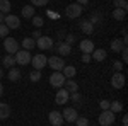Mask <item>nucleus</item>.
Returning a JSON list of instances; mask_svg holds the SVG:
<instances>
[{
    "label": "nucleus",
    "instance_id": "nucleus-10",
    "mask_svg": "<svg viewBox=\"0 0 128 126\" xmlns=\"http://www.w3.org/2000/svg\"><path fill=\"white\" fill-rule=\"evenodd\" d=\"M111 85L114 89H123L125 87V75L121 73V72H114V75L111 77Z\"/></svg>",
    "mask_w": 128,
    "mask_h": 126
},
{
    "label": "nucleus",
    "instance_id": "nucleus-19",
    "mask_svg": "<svg viewBox=\"0 0 128 126\" xmlns=\"http://www.w3.org/2000/svg\"><path fill=\"white\" fill-rule=\"evenodd\" d=\"M63 85H65L63 89H67L70 94H72V92H77V90H79V85H77V82H75V80H72V78H67Z\"/></svg>",
    "mask_w": 128,
    "mask_h": 126
},
{
    "label": "nucleus",
    "instance_id": "nucleus-34",
    "mask_svg": "<svg viewBox=\"0 0 128 126\" xmlns=\"http://www.w3.org/2000/svg\"><path fill=\"white\" fill-rule=\"evenodd\" d=\"M75 123H77V126H89V119L87 118H77Z\"/></svg>",
    "mask_w": 128,
    "mask_h": 126
},
{
    "label": "nucleus",
    "instance_id": "nucleus-27",
    "mask_svg": "<svg viewBox=\"0 0 128 126\" xmlns=\"http://www.w3.org/2000/svg\"><path fill=\"white\" fill-rule=\"evenodd\" d=\"M0 12L5 14V15L10 12V2L9 0H0Z\"/></svg>",
    "mask_w": 128,
    "mask_h": 126
},
{
    "label": "nucleus",
    "instance_id": "nucleus-32",
    "mask_svg": "<svg viewBox=\"0 0 128 126\" xmlns=\"http://www.w3.org/2000/svg\"><path fill=\"white\" fill-rule=\"evenodd\" d=\"M46 3H48V0H31L32 7H44Z\"/></svg>",
    "mask_w": 128,
    "mask_h": 126
},
{
    "label": "nucleus",
    "instance_id": "nucleus-42",
    "mask_svg": "<svg viewBox=\"0 0 128 126\" xmlns=\"http://www.w3.org/2000/svg\"><path fill=\"white\" fill-rule=\"evenodd\" d=\"M123 126H128V116H126V114L123 116Z\"/></svg>",
    "mask_w": 128,
    "mask_h": 126
},
{
    "label": "nucleus",
    "instance_id": "nucleus-24",
    "mask_svg": "<svg viewBox=\"0 0 128 126\" xmlns=\"http://www.w3.org/2000/svg\"><path fill=\"white\" fill-rule=\"evenodd\" d=\"M22 48L28 49V51L32 49V48H36V41H34L32 38H24L22 39Z\"/></svg>",
    "mask_w": 128,
    "mask_h": 126
},
{
    "label": "nucleus",
    "instance_id": "nucleus-20",
    "mask_svg": "<svg viewBox=\"0 0 128 126\" xmlns=\"http://www.w3.org/2000/svg\"><path fill=\"white\" fill-rule=\"evenodd\" d=\"M80 29H82V32H86V34H92L94 24H92L90 20H82V22H80Z\"/></svg>",
    "mask_w": 128,
    "mask_h": 126
},
{
    "label": "nucleus",
    "instance_id": "nucleus-2",
    "mask_svg": "<svg viewBox=\"0 0 128 126\" xmlns=\"http://www.w3.org/2000/svg\"><path fill=\"white\" fill-rule=\"evenodd\" d=\"M16 63H19V65H22V67H26V65H29L31 63V53L28 51V49H19L17 53H16Z\"/></svg>",
    "mask_w": 128,
    "mask_h": 126
},
{
    "label": "nucleus",
    "instance_id": "nucleus-46",
    "mask_svg": "<svg viewBox=\"0 0 128 126\" xmlns=\"http://www.w3.org/2000/svg\"><path fill=\"white\" fill-rule=\"evenodd\" d=\"M4 77V72H2V68H0V78Z\"/></svg>",
    "mask_w": 128,
    "mask_h": 126
},
{
    "label": "nucleus",
    "instance_id": "nucleus-7",
    "mask_svg": "<svg viewBox=\"0 0 128 126\" xmlns=\"http://www.w3.org/2000/svg\"><path fill=\"white\" fill-rule=\"evenodd\" d=\"M4 24L9 27V29H17L20 26V19L17 15H12V14H7L5 17H4Z\"/></svg>",
    "mask_w": 128,
    "mask_h": 126
},
{
    "label": "nucleus",
    "instance_id": "nucleus-13",
    "mask_svg": "<svg viewBox=\"0 0 128 126\" xmlns=\"http://www.w3.org/2000/svg\"><path fill=\"white\" fill-rule=\"evenodd\" d=\"M79 49L82 51V53H87V55H90L92 51H94V43L90 41V39H82L80 41V44H79Z\"/></svg>",
    "mask_w": 128,
    "mask_h": 126
},
{
    "label": "nucleus",
    "instance_id": "nucleus-37",
    "mask_svg": "<svg viewBox=\"0 0 128 126\" xmlns=\"http://www.w3.org/2000/svg\"><path fill=\"white\" fill-rule=\"evenodd\" d=\"M74 41H75V36H74V34H67V38H65V43H67V44H72Z\"/></svg>",
    "mask_w": 128,
    "mask_h": 126
},
{
    "label": "nucleus",
    "instance_id": "nucleus-44",
    "mask_svg": "<svg viewBox=\"0 0 128 126\" xmlns=\"http://www.w3.org/2000/svg\"><path fill=\"white\" fill-rule=\"evenodd\" d=\"M4 17H5V14H2V12H0V24H4Z\"/></svg>",
    "mask_w": 128,
    "mask_h": 126
},
{
    "label": "nucleus",
    "instance_id": "nucleus-3",
    "mask_svg": "<svg viewBox=\"0 0 128 126\" xmlns=\"http://www.w3.org/2000/svg\"><path fill=\"white\" fill-rule=\"evenodd\" d=\"M80 14H82V5H79V3H70L65 9V15L68 19H77V17H80Z\"/></svg>",
    "mask_w": 128,
    "mask_h": 126
},
{
    "label": "nucleus",
    "instance_id": "nucleus-39",
    "mask_svg": "<svg viewBox=\"0 0 128 126\" xmlns=\"http://www.w3.org/2000/svg\"><path fill=\"white\" fill-rule=\"evenodd\" d=\"M31 36H32V39H34V41H36L38 38H41V31H40V29H36L34 32H32V34H31Z\"/></svg>",
    "mask_w": 128,
    "mask_h": 126
},
{
    "label": "nucleus",
    "instance_id": "nucleus-22",
    "mask_svg": "<svg viewBox=\"0 0 128 126\" xmlns=\"http://www.w3.org/2000/svg\"><path fill=\"white\" fill-rule=\"evenodd\" d=\"M7 78H9L10 82H17V80H19L20 78V70L19 68H10L9 70V75H7Z\"/></svg>",
    "mask_w": 128,
    "mask_h": 126
},
{
    "label": "nucleus",
    "instance_id": "nucleus-14",
    "mask_svg": "<svg viewBox=\"0 0 128 126\" xmlns=\"http://www.w3.org/2000/svg\"><path fill=\"white\" fill-rule=\"evenodd\" d=\"M48 119H50V123H51L53 126H60L62 123H63V116H62V113H58V111H51Z\"/></svg>",
    "mask_w": 128,
    "mask_h": 126
},
{
    "label": "nucleus",
    "instance_id": "nucleus-35",
    "mask_svg": "<svg viewBox=\"0 0 128 126\" xmlns=\"http://www.w3.org/2000/svg\"><path fill=\"white\" fill-rule=\"evenodd\" d=\"M70 99H72L74 102H79L80 101V94L79 92H72V94H70Z\"/></svg>",
    "mask_w": 128,
    "mask_h": 126
},
{
    "label": "nucleus",
    "instance_id": "nucleus-25",
    "mask_svg": "<svg viewBox=\"0 0 128 126\" xmlns=\"http://www.w3.org/2000/svg\"><path fill=\"white\" fill-rule=\"evenodd\" d=\"M62 73L65 75V77H75V73H77V70H75V67H72V65H67V67H63V70H62Z\"/></svg>",
    "mask_w": 128,
    "mask_h": 126
},
{
    "label": "nucleus",
    "instance_id": "nucleus-28",
    "mask_svg": "<svg viewBox=\"0 0 128 126\" xmlns=\"http://www.w3.org/2000/svg\"><path fill=\"white\" fill-rule=\"evenodd\" d=\"M14 65H16V58H14L12 55H7V56L4 58V67L5 68H12Z\"/></svg>",
    "mask_w": 128,
    "mask_h": 126
},
{
    "label": "nucleus",
    "instance_id": "nucleus-33",
    "mask_svg": "<svg viewBox=\"0 0 128 126\" xmlns=\"http://www.w3.org/2000/svg\"><path fill=\"white\" fill-rule=\"evenodd\" d=\"M9 36V27L5 24H0V38H7Z\"/></svg>",
    "mask_w": 128,
    "mask_h": 126
},
{
    "label": "nucleus",
    "instance_id": "nucleus-38",
    "mask_svg": "<svg viewBox=\"0 0 128 126\" xmlns=\"http://www.w3.org/2000/svg\"><path fill=\"white\" fill-rule=\"evenodd\" d=\"M113 68H114V70H116V72H121V68H123V63H121V61H118V60H116V61H114V65H113Z\"/></svg>",
    "mask_w": 128,
    "mask_h": 126
},
{
    "label": "nucleus",
    "instance_id": "nucleus-41",
    "mask_svg": "<svg viewBox=\"0 0 128 126\" xmlns=\"http://www.w3.org/2000/svg\"><path fill=\"white\" fill-rule=\"evenodd\" d=\"M121 55H123V61H126V60H128V51H126V48L121 51Z\"/></svg>",
    "mask_w": 128,
    "mask_h": 126
},
{
    "label": "nucleus",
    "instance_id": "nucleus-43",
    "mask_svg": "<svg viewBox=\"0 0 128 126\" xmlns=\"http://www.w3.org/2000/svg\"><path fill=\"white\" fill-rule=\"evenodd\" d=\"M87 2H89V0H77V3H79V5H86Z\"/></svg>",
    "mask_w": 128,
    "mask_h": 126
},
{
    "label": "nucleus",
    "instance_id": "nucleus-30",
    "mask_svg": "<svg viewBox=\"0 0 128 126\" xmlns=\"http://www.w3.org/2000/svg\"><path fill=\"white\" fill-rule=\"evenodd\" d=\"M113 2H114V7H116V9H123V10L128 9V2L126 0H113Z\"/></svg>",
    "mask_w": 128,
    "mask_h": 126
},
{
    "label": "nucleus",
    "instance_id": "nucleus-31",
    "mask_svg": "<svg viewBox=\"0 0 128 126\" xmlns=\"http://www.w3.org/2000/svg\"><path fill=\"white\" fill-rule=\"evenodd\" d=\"M31 19H32V26H34V27L40 29L41 26H43V19H41L40 15H34V17H31Z\"/></svg>",
    "mask_w": 128,
    "mask_h": 126
},
{
    "label": "nucleus",
    "instance_id": "nucleus-11",
    "mask_svg": "<svg viewBox=\"0 0 128 126\" xmlns=\"http://www.w3.org/2000/svg\"><path fill=\"white\" fill-rule=\"evenodd\" d=\"M62 116H63V121H67V123H75V119L79 118L77 116V109H74V107H65Z\"/></svg>",
    "mask_w": 128,
    "mask_h": 126
},
{
    "label": "nucleus",
    "instance_id": "nucleus-40",
    "mask_svg": "<svg viewBox=\"0 0 128 126\" xmlns=\"http://www.w3.org/2000/svg\"><path fill=\"white\" fill-rule=\"evenodd\" d=\"M82 61H84V63H89V61H90V55L84 53V55H82Z\"/></svg>",
    "mask_w": 128,
    "mask_h": 126
},
{
    "label": "nucleus",
    "instance_id": "nucleus-1",
    "mask_svg": "<svg viewBox=\"0 0 128 126\" xmlns=\"http://www.w3.org/2000/svg\"><path fill=\"white\" fill-rule=\"evenodd\" d=\"M65 80H67V77H65L62 72H53V73L50 75V85L55 87V89H60V87H63Z\"/></svg>",
    "mask_w": 128,
    "mask_h": 126
},
{
    "label": "nucleus",
    "instance_id": "nucleus-8",
    "mask_svg": "<svg viewBox=\"0 0 128 126\" xmlns=\"http://www.w3.org/2000/svg\"><path fill=\"white\" fill-rule=\"evenodd\" d=\"M46 65L53 68L55 72H62L63 67H65V63H63V58H60V56H50V60L46 61Z\"/></svg>",
    "mask_w": 128,
    "mask_h": 126
},
{
    "label": "nucleus",
    "instance_id": "nucleus-29",
    "mask_svg": "<svg viewBox=\"0 0 128 126\" xmlns=\"http://www.w3.org/2000/svg\"><path fill=\"white\" fill-rule=\"evenodd\" d=\"M29 78H31V82H40L41 80V72L40 70H32L29 73Z\"/></svg>",
    "mask_w": 128,
    "mask_h": 126
},
{
    "label": "nucleus",
    "instance_id": "nucleus-17",
    "mask_svg": "<svg viewBox=\"0 0 128 126\" xmlns=\"http://www.w3.org/2000/svg\"><path fill=\"white\" fill-rule=\"evenodd\" d=\"M20 12H22V17H26V19H31V17L36 15V9H34L32 5H24V7L20 9Z\"/></svg>",
    "mask_w": 128,
    "mask_h": 126
},
{
    "label": "nucleus",
    "instance_id": "nucleus-18",
    "mask_svg": "<svg viewBox=\"0 0 128 126\" xmlns=\"http://www.w3.org/2000/svg\"><path fill=\"white\" fill-rule=\"evenodd\" d=\"M106 56H108L106 49H94V51H92V56H90V58L96 60V61H104V60H106Z\"/></svg>",
    "mask_w": 128,
    "mask_h": 126
},
{
    "label": "nucleus",
    "instance_id": "nucleus-36",
    "mask_svg": "<svg viewBox=\"0 0 128 126\" xmlns=\"http://www.w3.org/2000/svg\"><path fill=\"white\" fill-rule=\"evenodd\" d=\"M99 106H101L102 111H106V109H109V101H106V99H104V101H101V102H99Z\"/></svg>",
    "mask_w": 128,
    "mask_h": 126
},
{
    "label": "nucleus",
    "instance_id": "nucleus-5",
    "mask_svg": "<svg viewBox=\"0 0 128 126\" xmlns=\"http://www.w3.org/2000/svg\"><path fill=\"white\" fill-rule=\"evenodd\" d=\"M4 48L7 51V55H16V53L19 51V43L14 38H9V36H7L5 41H4Z\"/></svg>",
    "mask_w": 128,
    "mask_h": 126
},
{
    "label": "nucleus",
    "instance_id": "nucleus-45",
    "mask_svg": "<svg viewBox=\"0 0 128 126\" xmlns=\"http://www.w3.org/2000/svg\"><path fill=\"white\" fill-rule=\"evenodd\" d=\"M2 94H4V85L0 84V96H2Z\"/></svg>",
    "mask_w": 128,
    "mask_h": 126
},
{
    "label": "nucleus",
    "instance_id": "nucleus-16",
    "mask_svg": "<svg viewBox=\"0 0 128 126\" xmlns=\"http://www.w3.org/2000/svg\"><path fill=\"white\" fill-rule=\"evenodd\" d=\"M125 48H126V44H125L123 39H113V41H111V51L120 53V51H123Z\"/></svg>",
    "mask_w": 128,
    "mask_h": 126
},
{
    "label": "nucleus",
    "instance_id": "nucleus-23",
    "mask_svg": "<svg viewBox=\"0 0 128 126\" xmlns=\"http://www.w3.org/2000/svg\"><path fill=\"white\" fill-rule=\"evenodd\" d=\"M109 111H111V113H114V114L121 113V111H123V102H120V101L109 102Z\"/></svg>",
    "mask_w": 128,
    "mask_h": 126
},
{
    "label": "nucleus",
    "instance_id": "nucleus-4",
    "mask_svg": "<svg viewBox=\"0 0 128 126\" xmlns=\"http://www.w3.org/2000/svg\"><path fill=\"white\" fill-rule=\"evenodd\" d=\"M114 113H111L109 109H106V111H102L101 114H99V125L101 126H111L113 123H114Z\"/></svg>",
    "mask_w": 128,
    "mask_h": 126
},
{
    "label": "nucleus",
    "instance_id": "nucleus-15",
    "mask_svg": "<svg viewBox=\"0 0 128 126\" xmlns=\"http://www.w3.org/2000/svg\"><path fill=\"white\" fill-rule=\"evenodd\" d=\"M56 51H58L60 56H68L70 53H72V46H70V44H67V43H58Z\"/></svg>",
    "mask_w": 128,
    "mask_h": 126
},
{
    "label": "nucleus",
    "instance_id": "nucleus-21",
    "mask_svg": "<svg viewBox=\"0 0 128 126\" xmlns=\"http://www.w3.org/2000/svg\"><path fill=\"white\" fill-rule=\"evenodd\" d=\"M10 116V107L7 102H0V119H7Z\"/></svg>",
    "mask_w": 128,
    "mask_h": 126
},
{
    "label": "nucleus",
    "instance_id": "nucleus-26",
    "mask_svg": "<svg viewBox=\"0 0 128 126\" xmlns=\"http://www.w3.org/2000/svg\"><path fill=\"white\" fill-rule=\"evenodd\" d=\"M125 15H126V10L116 9V7H114V10H113V17H114L116 20H123V19H125Z\"/></svg>",
    "mask_w": 128,
    "mask_h": 126
},
{
    "label": "nucleus",
    "instance_id": "nucleus-6",
    "mask_svg": "<svg viewBox=\"0 0 128 126\" xmlns=\"http://www.w3.org/2000/svg\"><path fill=\"white\" fill-rule=\"evenodd\" d=\"M46 61H48V58L44 56V55H36V56H32L31 58V63L29 65H32L34 67V70H43V68L46 67Z\"/></svg>",
    "mask_w": 128,
    "mask_h": 126
},
{
    "label": "nucleus",
    "instance_id": "nucleus-9",
    "mask_svg": "<svg viewBox=\"0 0 128 126\" xmlns=\"http://www.w3.org/2000/svg\"><path fill=\"white\" fill-rule=\"evenodd\" d=\"M70 101V92L67 89H62L56 92V96H55V102L58 104V106H63V104H67Z\"/></svg>",
    "mask_w": 128,
    "mask_h": 126
},
{
    "label": "nucleus",
    "instance_id": "nucleus-12",
    "mask_svg": "<svg viewBox=\"0 0 128 126\" xmlns=\"http://www.w3.org/2000/svg\"><path fill=\"white\" fill-rule=\"evenodd\" d=\"M36 46L40 49H51L53 48V39L50 36H41L36 39Z\"/></svg>",
    "mask_w": 128,
    "mask_h": 126
}]
</instances>
